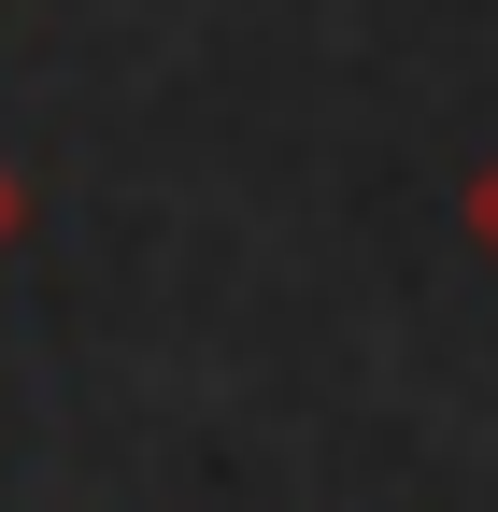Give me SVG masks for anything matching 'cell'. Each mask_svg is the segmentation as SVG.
Returning <instances> with one entry per match:
<instances>
[{"instance_id":"6da1fadb","label":"cell","mask_w":498,"mask_h":512,"mask_svg":"<svg viewBox=\"0 0 498 512\" xmlns=\"http://www.w3.org/2000/svg\"><path fill=\"white\" fill-rule=\"evenodd\" d=\"M470 228H484V242H498V157H484V185H470Z\"/></svg>"}]
</instances>
